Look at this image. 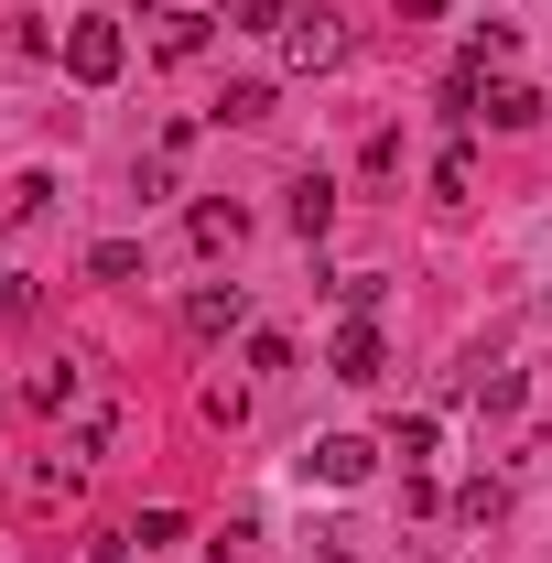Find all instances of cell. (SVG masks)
<instances>
[{"label":"cell","mask_w":552,"mask_h":563,"mask_svg":"<svg viewBox=\"0 0 552 563\" xmlns=\"http://www.w3.org/2000/svg\"><path fill=\"white\" fill-rule=\"evenodd\" d=\"M217 120H239V131H250V120H272V87H261V76H250V87H228V98H217Z\"/></svg>","instance_id":"14"},{"label":"cell","mask_w":552,"mask_h":563,"mask_svg":"<svg viewBox=\"0 0 552 563\" xmlns=\"http://www.w3.org/2000/svg\"><path fill=\"white\" fill-rule=\"evenodd\" d=\"M272 44H281V76H325V66H346V22L325 11V0H292Z\"/></svg>","instance_id":"1"},{"label":"cell","mask_w":552,"mask_h":563,"mask_svg":"<svg viewBox=\"0 0 552 563\" xmlns=\"http://www.w3.org/2000/svg\"><path fill=\"white\" fill-rule=\"evenodd\" d=\"M120 66H131V33H120V22H98V11L66 22V76H76V87H109Z\"/></svg>","instance_id":"3"},{"label":"cell","mask_w":552,"mask_h":563,"mask_svg":"<svg viewBox=\"0 0 552 563\" xmlns=\"http://www.w3.org/2000/svg\"><path fill=\"white\" fill-rule=\"evenodd\" d=\"M325 379H346V390H379V379H390V336H379V314H346V325H336Z\"/></svg>","instance_id":"2"},{"label":"cell","mask_w":552,"mask_h":563,"mask_svg":"<svg viewBox=\"0 0 552 563\" xmlns=\"http://www.w3.org/2000/svg\"><path fill=\"white\" fill-rule=\"evenodd\" d=\"M433 196H477V152H466V141L433 152Z\"/></svg>","instance_id":"9"},{"label":"cell","mask_w":552,"mask_h":563,"mask_svg":"<svg viewBox=\"0 0 552 563\" xmlns=\"http://www.w3.org/2000/svg\"><path fill=\"white\" fill-rule=\"evenodd\" d=\"M22 401H33V412H66V401H76V368H66V357H55V368H33V390H22Z\"/></svg>","instance_id":"13"},{"label":"cell","mask_w":552,"mask_h":563,"mask_svg":"<svg viewBox=\"0 0 552 563\" xmlns=\"http://www.w3.org/2000/svg\"><path fill=\"white\" fill-rule=\"evenodd\" d=\"M379 292H390L379 272H336V303H346V314H379Z\"/></svg>","instance_id":"15"},{"label":"cell","mask_w":552,"mask_h":563,"mask_svg":"<svg viewBox=\"0 0 552 563\" xmlns=\"http://www.w3.org/2000/svg\"><path fill=\"white\" fill-rule=\"evenodd\" d=\"M281 217H292V239H325V228H336V185H325V174H292V185H281Z\"/></svg>","instance_id":"6"},{"label":"cell","mask_w":552,"mask_h":563,"mask_svg":"<svg viewBox=\"0 0 552 563\" xmlns=\"http://www.w3.org/2000/svg\"><path fill=\"white\" fill-rule=\"evenodd\" d=\"M281 11H292V0H217L228 33H281Z\"/></svg>","instance_id":"10"},{"label":"cell","mask_w":552,"mask_h":563,"mask_svg":"<svg viewBox=\"0 0 552 563\" xmlns=\"http://www.w3.org/2000/svg\"><path fill=\"white\" fill-rule=\"evenodd\" d=\"M498 509H509V488H498V477H477V488H455V520H498Z\"/></svg>","instance_id":"16"},{"label":"cell","mask_w":552,"mask_h":563,"mask_svg":"<svg viewBox=\"0 0 552 563\" xmlns=\"http://www.w3.org/2000/svg\"><path fill=\"white\" fill-rule=\"evenodd\" d=\"M87 282H141V250L131 239H98V250H87Z\"/></svg>","instance_id":"11"},{"label":"cell","mask_w":552,"mask_h":563,"mask_svg":"<svg viewBox=\"0 0 552 563\" xmlns=\"http://www.w3.org/2000/svg\"><path fill=\"white\" fill-rule=\"evenodd\" d=\"M207 22L217 11H152V55H207Z\"/></svg>","instance_id":"8"},{"label":"cell","mask_w":552,"mask_h":563,"mask_svg":"<svg viewBox=\"0 0 552 563\" xmlns=\"http://www.w3.org/2000/svg\"><path fill=\"white\" fill-rule=\"evenodd\" d=\"M196 239L207 250H239V207H196Z\"/></svg>","instance_id":"18"},{"label":"cell","mask_w":552,"mask_h":563,"mask_svg":"<svg viewBox=\"0 0 552 563\" xmlns=\"http://www.w3.org/2000/svg\"><path fill=\"white\" fill-rule=\"evenodd\" d=\"M368 466H379L368 433H314V444H303V477H314V488H368Z\"/></svg>","instance_id":"4"},{"label":"cell","mask_w":552,"mask_h":563,"mask_svg":"<svg viewBox=\"0 0 552 563\" xmlns=\"http://www.w3.org/2000/svg\"><path fill=\"white\" fill-rule=\"evenodd\" d=\"M250 368L272 379V368H292V336H272V325H250Z\"/></svg>","instance_id":"17"},{"label":"cell","mask_w":552,"mask_h":563,"mask_svg":"<svg viewBox=\"0 0 552 563\" xmlns=\"http://www.w3.org/2000/svg\"><path fill=\"white\" fill-rule=\"evenodd\" d=\"M314 563H357V553H346V542H314Z\"/></svg>","instance_id":"19"},{"label":"cell","mask_w":552,"mask_h":563,"mask_svg":"<svg viewBox=\"0 0 552 563\" xmlns=\"http://www.w3.org/2000/svg\"><path fill=\"white\" fill-rule=\"evenodd\" d=\"M433 444H444V433H433V412H401V422H390V455H401V466H422Z\"/></svg>","instance_id":"12"},{"label":"cell","mask_w":552,"mask_h":563,"mask_svg":"<svg viewBox=\"0 0 552 563\" xmlns=\"http://www.w3.org/2000/svg\"><path fill=\"white\" fill-rule=\"evenodd\" d=\"M477 120H498V131H531V120H542V87L498 76V87H477Z\"/></svg>","instance_id":"7"},{"label":"cell","mask_w":552,"mask_h":563,"mask_svg":"<svg viewBox=\"0 0 552 563\" xmlns=\"http://www.w3.org/2000/svg\"><path fill=\"white\" fill-rule=\"evenodd\" d=\"M239 325H250V292H239V282H196V292H185V336H239Z\"/></svg>","instance_id":"5"}]
</instances>
